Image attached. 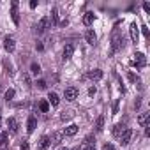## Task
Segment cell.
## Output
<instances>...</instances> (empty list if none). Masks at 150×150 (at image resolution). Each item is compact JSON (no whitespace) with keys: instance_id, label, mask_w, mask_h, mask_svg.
I'll return each instance as SVG.
<instances>
[{"instance_id":"4fadbf2b","label":"cell","mask_w":150,"mask_h":150,"mask_svg":"<svg viewBox=\"0 0 150 150\" xmlns=\"http://www.w3.org/2000/svg\"><path fill=\"white\" fill-rule=\"evenodd\" d=\"M94 146H96V139H94V136H87L85 145H83V148H81V150H96Z\"/></svg>"},{"instance_id":"3957f363","label":"cell","mask_w":150,"mask_h":150,"mask_svg":"<svg viewBox=\"0 0 150 150\" xmlns=\"http://www.w3.org/2000/svg\"><path fill=\"white\" fill-rule=\"evenodd\" d=\"M50 25H51V21H50V18H48V16L41 18V21H39V23H37V27H35L37 34H44V32L50 28Z\"/></svg>"},{"instance_id":"f1b7e54d","label":"cell","mask_w":150,"mask_h":150,"mask_svg":"<svg viewBox=\"0 0 150 150\" xmlns=\"http://www.w3.org/2000/svg\"><path fill=\"white\" fill-rule=\"evenodd\" d=\"M141 32H143V35H145V37H148V35H150V32H148L146 25H143V27H141Z\"/></svg>"},{"instance_id":"7a4b0ae2","label":"cell","mask_w":150,"mask_h":150,"mask_svg":"<svg viewBox=\"0 0 150 150\" xmlns=\"http://www.w3.org/2000/svg\"><path fill=\"white\" fill-rule=\"evenodd\" d=\"M132 134H134V131L132 129H129V127H125V131L118 136V139H120V145H129L131 143V138H132Z\"/></svg>"},{"instance_id":"484cf974","label":"cell","mask_w":150,"mask_h":150,"mask_svg":"<svg viewBox=\"0 0 150 150\" xmlns=\"http://www.w3.org/2000/svg\"><path fill=\"white\" fill-rule=\"evenodd\" d=\"M62 136H64V134H62V132H58V134H55L53 138H50V141H51V143H60Z\"/></svg>"},{"instance_id":"1f68e13d","label":"cell","mask_w":150,"mask_h":150,"mask_svg":"<svg viewBox=\"0 0 150 150\" xmlns=\"http://www.w3.org/2000/svg\"><path fill=\"white\" fill-rule=\"evenodd\" d=\"M113 113H118V101L113 103Z\"/></svg>"},{"instance_id":"d4e9b609","label":"cell","mask_w":150,"mask_h":150,"mask_svg":"<svg viewBox=\"0 0 150 150\" xmlns=\"http://www.w3.org/2000/svg\"><path fill=\"white\" fill-rule=\"evenodd\" d=\"M30 71H32V74H35V76H37V74H39V72H41V65H39V64H35V62H34V64H32V65H30Z\"/></svg>"},{"instance_id":"d6986e66","label":"cell","mask_w":150,"mask_h":150,"mask_svg":"<svg viewBox=\"0 0 150 150\" xmlns=\"http://www.w3.org/2000/svg\"><path fill=\"white\" fill-rule=\"evenodd\" d=\"M124 131H125V125H124V124H117V125L113 127V136H117V138H118Z\"/></svg>"},{"instance_id":"277c9868","label":"cell","mask_w":150,"mask_h":150,"mask_svg":"<svg viewBox=\"0 0 150 150\" xmlns=\"http://www.w3.org/2000/svg\"><path fill=\"white\" fill-rule=\"evenodd\" d=\"M64 97H65V101H74V99L78 97V88H76V87H69V88H65Z\"/></svg>"},{"instance_id":"2e32d148","label":"cell","mask_w":150,"mask_h":150,"mask_svg":"<svg viewBox=\"0 0 150 150\" xmlns=\"http://www.w3.org/2000/svg\"><path fill=\"white\" fill-rule=\"evenodd\" d=\"M35 127H37V120H35V117H28V120H27V131H28V132H34Z\"/></svg>"},{"instance_id":"8fae6325","label":"cell","mask_w":150,"mask_h":150,"mask_svg":"<svg viewBox=\"0 0 150 150\" xmlns=\"http://www.w3.org/2000/svg\"><path fill=\"white\" fill-rule=\"evenodd\" d=\"M78 132V125L76 124H71V125H67L65 129H64V136H74V134H76Z\"/></svg>"},{"instance_id":"836d02e7","label":"cell","mask_w":150,"mask_h":150,"mask_svg":"<svg viewBox=\"0 0 150 150\" xmlns=\"http://www.w3.org/2000/svg\"><path fill=\"white\" fill-rule=\"evenodd\" d=\"M21 150H28V143H27V141L21 143Z\"/></svg>"},{"instance_id":"d6a6232c","label":"cell","mask_w":150,"mask_h":150,"mask_svg":"<svg viewBox=\"0 0 150 150\" xmlns=\"http://www.w3.org/2000/svg\"><path fill=\"white\" fill-rule=\"evenodd\" d=\"M143 9H145L146 13H150V4H148V2H145V4H143Z\"/></svg>"},{"instance_id":"6da1fadb","label":"cell","mask_w":150,"mask_h":150,"mask_svg":"<svg viewBox=\"0 0 150 150\" xmlns=\"http://www.w3.org/2000/svg\"><path fill=\"white\" fill-rule=\"evenodd\" d=\"M122 48H124V35L118 32V28H115L111 34V53H115Z\"/></svg>"},{"instance_id":"7402d4cb","label":"cell","mask_w":150,"mask_h":150,"mask_svg":"<svg viewBox=\"0 0 150 150\" xmlns=\"http://www.w3.org/2000/svg\"><path fill=\"white\" fill-rule=\"evenodd\" d=\"M50 21H51L53 25H58V11H57V7L51 11V18H50Z\"/></svg>"},{"instance_id":"d590c367","label":"cell","mask_w":150,"mask_h":150,"mask_svg":"<svg viewBox=\"0 0 150 150\" xmlns=\"http://www.w3.org/2000/svg\"><path fill=\"white\" fill-rule=\"evenodd\" d=\"M37 50H39V51H42V50H44V46H42L41 42H37Z\"/></svg>"},{"instance_id":"4316f807","label":"cell","mask_w":150,"mask_h":150,"mask_svg":"<svg viewBox=\"0 0 150 150\" xmlns=\"http://www.w3.org/2000/svg\"><path fill=\"white\" fill-rule=\"evenodd\" d=\"M14 97V88H9L7 92H6V101H11Z\"/></svg>"},{"instance_id":"cb8c5ba5","label":"cell","mask_w":150,"mask_h":150,"mask_svg":"<svg viewBox=\"0 0 150 150\" xmlns=\"http://www.w3.org/2000/svg\"><path fill=\"white\" fill-rule=\"evenodd\" d=\"M7 139H9V132H7V131L0 132V143H2V145H7Z\"/></svg>"},{"instance_id":"52a82bcc","label":"cell","mask_w":150,"mask_h":150,"mask_svg":"<svg viewBox=\"0 0 150 150\" xmlns=\"http://www.w3.org/2000/svg\"><path fill=\"white\" fill-rule=\"evenodd\" d=\"M129 34H131V39H132V42H138V39H139V27H138L136 23H131Z\"/></svg>"},{"instance_id":"f546056e","label":"cell","mask_w":150,"mask_h":150,"mask_svg":"<svg viewBox=\"0 0 150 150\" xmlns=\"http://www.w3.org/2000/svg\"><path fill=\"white\" fill-rule=\"evenodd\" d=\"M103 150H115V146L111 143H106V145H103Z\"/></svg>"},{"instance_id":"8d00e7d4","label":"cell","mask_w":150,"mask_h":150,"mask_svg":"<svg viewBox=\"0 0 150 150\" xmlns=\"http://www.w3.org/2000/svg\"><path fill=\"white\" fill-rule=\"evenodd\" d=\"M69 117H71V115H69V113H64V115H62V120H67V118H69Z\"/></svg>"},{"instance_id":"603a6c76","label":"cell","mask_w":150,"mask_h":150,"mask_svg":"<svg viewBox=\"0 0 150 150\" xmlns=\"http://www.w3.org/2000/svg\"><path fill=\"white\" fill-rule=\"evenodd\" d=\"M39 110H41L42 113H48V110H50V104H48V101H41V103H39Z\"/></svg>"},{"instance_id":"ba28073f","label":"cell","mask_w":150,"mask_h":150,"mask_svg":"<svg viewBox=\"0 0 150 150\" xmlns=\"http://www.w3.org/2000/svg\"><path fill=\"white\" fill-rule=\"evenodd\" d=\"M85 39H87V42H88V44H92V46L97 42V35H96V32H94L92 28H88V30L85 32Z\"/></svg>"},{"instance_id":"74e56055","label":"cell","mask_w":150,"mask_h":150,"mask_svg":"<svg viewBox=\"0 0 150 150\" xmlns=\"http://www.w3.org/2000/svg\"><path fill=\"white\" fill-rule=\"evenodd\" d=\"M72 150H80V148H72Z\"/></svg>"},{"instance_id":"30bf717a","label":"cell","mask_w":150,"mask_h":150,"mask_svg":"<svg viewBox=\"0 0 150 150\" xmlns=\"http://www.w3.org/2000/svg\"><path fill=\"white\" fill-rule=\"evenodd\" d=\"M148 120H150V113H148V111H143V113L138 117V124H139L141 127H146V125H148Z\"/></svg>"},{"instance_id":"44dd1931","label":"cell","mask_w":150,"mask_h":150,"mask_svg":"<svg viewBox=\"0 0 150 150\" xmlns=\"http://www.w3.org/2000/svg\"><path fill=\"white\" fill-rule=\"evenodd\" d=\"M103 129H104V117H99V118L96 120V131L101 132Z\"/></svg>"},{"instance_id":"8992f818","label":"cell","mask_w":150,"mask_h":150,"mask_svg":"<svg viewBox=\"0 0 150 150\" xmlns=\"http://www.w3.org/2000/svg\"><path fill=\"white\" fill-rule=\"evenodd\" d=\"M134 65H136L138 69L145 67V65H146V57H145L143 53H136V55H134Z\"/></svg>"},{"instance_id":"7c38bea8","label":"cell","mask_w":150,"mask_h":150,"mask_svg":"<svg viewBox=\"0 0 150 150\" xmlns=\"http://www.w3.org/2000/svg\"><path fill=\"white\" fill-rule=\"evenodd\" d=\"M72 53H74V44L72 42L65 44V48H64V60H69L72 57Z\"/></svg>"},{"instance_id":"ffe728a7","label":"cell","mask_w":150,"mask_h":150,"mask_svg":"<svg viewBox=\"0 0 150 150\" xmlns=\"http://www.w3.org/2000/svg\"><path fill=\"white\" fill-rule=\"evenodd\" d=\"M50 145H51V141H50V136H42V138H41V141H39V146H41V150L48 148Z\"/></svg>"},{"instance_id":"4dcf8cb0","label":"cell","mask_w":150,"mask_h":150,"mask_svg":"<svg viewBox=\"0 0 150 150\" xmlns=\"http://www.w3.org/2000/svg\"><path fill=\"white\" fill-rule=\"evenodd\" d=\"M37 87H39V88H46V81H44V80H39V81H37Z\"/></svg>"},{"instance_id":"ac0fdd59","label":"cell","mask_w":150,"mask_h":150,"mask_svg":"<svg viewBox=\"0 0 150 150\" xmlns=\"http://www.w3.org/2000/svg\"><path fill=\"white\" fill-rule=\"evenodd\" d=\"M58 103H60V97L55 94V92H50V96H48V104H53V106H58Z\"/></svg>"},{"instance_id":"5b68a950","label":"cell","mask_w":150,"mask_h":150,"mask_svg":"<svg viewBox=\"0 0 150 150\" xmlns=\"http://www.w3.org/2000/svg\"><path fill=\"white\" fill-rule=\"evenodd\" d=\"M11 18H13V21H14V25H18V23H20V14H18V2H16V0H13V2H11Z\"/></svg>"},{"instance_id":"9c48e42d","label":"cell","mask_w":150,"mask_h":150,"mask_svg":"<svg viewBox=\"0 0 150 150\" xmlns=\"http://www.w3.org/2000/svg\"><path fill=\"white\" fill-rule=\"evenodd\" d=\"M4 48H6V51L13 53V51H14V48H16L14 39H13V37H6V39H4Z\"/></svg>"},{"instance_id":"e575fe53","label":"cell","mask_w":150,"mask_h":150,"mask_svg":"<svg viewBox=\"0 0 150 150\" xmlns=\"http://www.w3.org/2000/svg\"><path fill=\"white\" fill-rule=\"evenodd\" d=\"M30 7H32V9H35V7H37V2H35V0H32V2H30Z\"/></svg>"},{"instance_id":"9a60e30c","label":"cell","mask_w":150,"mask_h":150,"mask_svg":"<svg viewBox=\"0 0 150 150\" xmlns=\"http://www.w3.org/2000/svg\"><path fill=\"white\" fill-rule=\"evenodd\" d=\"M94 20H96V16H94V13H92V11H88V13H85V16H83V25H87V27H90V25L94 23Z\"/></svg>"},{"instance_id":"e0dca14e","label":"cell","mask_w":150,"mask_h":150,"mask_svg":"<svg viewBox=\"0 0 150 150\" xmlns=\"http://www.w3.org/2000/svg\"><path fill=\"white\" fill-rule=\"evenodd\" d=\"M7 127H9V131H11L13 134L18 132V127H20V125H18V120H16V118H9V120H7Z\"/></svg>"},{"instance_id":"83f0119b","label":"cell","mask_w":150,"mask_h":150,"mask_svg":"<svg viewBox=\"0 0 150 150\" xmlns=\"http://www.w3.org/2000/svg\"><path fill=\"white\" fill-rule=\"evenodd\" d=\"M129 80H131L132 83H136V81H139V78L136 76V74H134V72H129Z\"/></svg>"},{"instance_id":"5bb4252c","label":"cell","mask_w":150,"mask_h":150,"mask_svg":"<svg viewBox=\"0 0 150 150\" xmlns=\"http://www.w3.org/2000/svg\"><path fill=\"white\" fill-rule=\"evenodd\" d=\"M87 76H88L90 80L97 81V80H101V78H103V71H101V69H92V71L87 74Z\"/></svg>"}]
</instances>
